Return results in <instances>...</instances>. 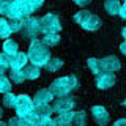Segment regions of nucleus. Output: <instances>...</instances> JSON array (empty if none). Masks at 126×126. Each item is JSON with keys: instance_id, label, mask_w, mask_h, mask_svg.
Listing matches in <instances>:
<instances>
[{"instance_id": "f257e3e1", "label": "nucleus", "mask_w": 126, "mask_h": 126, "mask_svg": "<svg viewBox=\"0 0 126 126\" xmlns=\"http://www.w3.org/2000/svg\"><path fill=\"white\" fill-rule=\"evenodd\" d=\"M29 60L30 63H33V65L36 66H46L47 62L50 60V52H49V47H47L43 41H39V39H32L30 43V47H29Z\"/></svg>"}, {"instance_id": "f03ea898", "label": "nucleus", "mask_w": 126, "mask_h": 126, "mask_svg": "<svg viewBox=\"0 0 126 126\" xmlns=\"http://www.w3.org/2000/svg\"><path fill=\"white\" fill-rule=\"evenodd\" d=\"M79 87V79L77 76H66V77H60L55 79L50 85V92L54 93V96L60 98V96H68L74 88Z\"/></svg>"}, {"instance_id": "7ed1b4c3", "label": "nucleus", "mask_w": 126, "mask_h": 126, "mask_svg": "<svg viewBox=\"0 0 126 126\" xmlns=\"http://www.w3.org/2000/svg\"><path fill=\"white\" fill-rule=\"evenodd\" d=\"M32 13H33V10L27 3V0H11L10 13H8L10 19H25Z\"/></svg>"}, {"instance_id": "20e7f679", "label": "nucleus", "mask_w": 126, "mask_h": 126, "mask_svg": "<svg viewBox=\"0 0 126 126\" xmlns=\"http://www.w3.org/2000/svg\"><path fill=\"white\" fill-rule=\"evenodd\" d=\"M41 19L38 17H32V16H29V17L24 19V25H22V36L24 38H29V39H36L39 36V33H41Z\"/></svg>"}, {"instance_id": "39448f33", "label": "nucleus", "mask_w": 126, "mask_h": 126, "mask_svg": "<svg viewBox=\"0 0 126 126\" xmlns=\"http://www.w3.org/2000/svg\"><path fill=\"white\" fill-rule=\"evenodd\" d=\"M41 30L43 33H58L62 30V22L57 14H46L41 17Z\"/></svg>"}, {"instance_id": "423d86ee", "label": "nucleus", "mask_w": 126, "mask_h": 126, "mask_svg": "<svg viewBox=\"0 0 126 126\" xmlns=\"http://www.w3.org/2000/svg\"><path fill=\"white\" fill-rule=\"evenodd\" d=\"M14 109H16V115L24 117L35 109V101L30 99L27 94H17V101H16Z\"/></svg>"}, {"instance_id": "0eeeda50", "label": "nucleus", "mask_w": 126, "mask_h": 126, "mask_svg": "<svg viewBox=\"0 0 126 126\" xmlns=\"http://www.w3.org/2000/svg\"><path fill=\"white\" fill-rule=\"evenodd\" d=\"M115 85V74L112 71H101L99 74H96V87L101 90L112 88Z\"/></svg>"}, {"instance_id": "6e6552de", "label": "nucleus", "mask_w": 126, "mask_h": 126, "mask_svg": "<svg viewBox=\"0 0 126 126\" xmlns=\"http://www.w3.org/2000/svg\"><path fill=\"white\" fill-rule=\"evenodd\" d=\"M74 104H76V101H74L73 98H69V96H60L58 99L54 101L52 109H54V112L62 113V112H66V110H71V109L74 107Z\"/></svg>"}, {"instance_id": "1a4fd4ad", "label": "nucleus", "mask_w": 126, "mask_h": 126, "mask_svg": "<svg viewBox=\"0 0 126 126\" xmlns=\"http://www.w3.org/2000/svg\"><path fill=\"white\" fill-rule=\"evenodd\" d=\"M92 117H93V120L101 126L107 125L109 120H110L109 112L106 110V107H102V106H93L92 107Z\"/></svg>"}, {"instance_id": "9d476101", "label": "nucleus", "mask_w": 126, "mask_h": 126, "mask_svg": "<svg viewBox=\"0 0 126 126\" xmlns=\"http://www.w3.org/2000/svg\"><path fill=\"white\" fill-rule=\"evenodd\" d=\"M120 68H121V63L115 55H107V57H104L101 60V69L102 71H112V73H115Z\"/></svg>"}, {"instance_id": "9b49d317", "label": "nucleus", "mask_w": 126, "mask_h": 126, "mask_svg": "<svg viewBox=\"0 0 126 126\" xmlns=\"http://www.w3.org/2000/svg\"><path fill=\"white\" fill-rule=\"evenodd\" d=\"M29 60V54H24V52H17L14 57L10 58V66L11 69H24V66L27 65Z\"/></svg>"}, {"instance_id": "f8f14e48", "label": "nucleus", "mask_w": 126, "mask_h": 126, "mask_svg": "<svg viewBox=\"0 0 126 126\" xmlns=\"http://www.w3.org/2000/svg\"><path fill=\"white\" fill-rule=\"evenodd\" d=\"M52 98H54V93L50 92V88H43L39 92H36L33 101H35V104H44V102H50Z\"/></svg>"}, {"instance_id": "ddd939ff", "label": "nucleus", "mask_w": 126, "mask_h": 126, "mask_svg": "<svg viewBox=\"0 0 126 126\" xmlns=\"http://www.w3.org/2000/svg\"><path fill=\"white\" fill-rule=\"evenodd\" d=\"M101 27V19L94 14H90V17L82 24V29L84 30H88V32H96L98 29Z\"/></svg>"}, {"instance_id": "4468645a", "label": "nucleus", "mask_w": 126, "mask_h": 126, "mask_svg": "<svg viewBox=\"0 0 126 126\" xmlns=\"http://www.w3.org/2000/svg\"><path fill=\"white\" fill-rule=\"evenodd\" d=\"M3 52H5L8 57H14V55L19 52V46H17V43H16L14 39L6 38V39H5V43H3Z\"/></svg>"}, {"instance_id": "2eb2a0df", "label": "nucleus", "mask_w": 126, "mask_h": 126, "mask_svg": "<svg viewBox=\"0 0 126 126\" xmlns=\"http://www.w3.org/2000/svg\"><path fill=\"white\" fill-rule=\"evenodd\" d=\"M39 120H41V117L38 115L35 110H32L29 112L27 115L21 117V125H27V126H35V125H39Z\"/></svg>"}, {"instance_id": "dca6fc26", "label": "nucleus", "mask_w": 126, "mask_h": 126, "mask_svg": "<svg viewBox=\"0 0 126 126\" xmlns=\"http://www.w3.org/2000/svg\"><path fill=\"white\" fill-rule=\"evenodd\" d=\"M73 118H74V112L73 110H66V112L58 113V117L55 118V125H71L73 123Z\"/></svg>"}, {"instance_id": "f3484780", "label": "nucleus", "mask_w": 126, "mask_h": 126, "mask_svg": "<svg viewBox=\"0 0 126 126\" xmlns=\"http://www.w3.org/2000/svg\"><path fill=\"white\" fill-rule=\"evenodd\" d=\"M104 8H106V11H107L109 14L115 16V14L120 13L121 3H120V0H106V2H104Z\"/></svg>"}, {"instance_id": "a211bd4d", "label": "nucleus", "mask_w": 126, "mask_h": 126, "mask_svg": "<svg viewBox=\"0 0 126 126\" xmlns=\"http://www.w3.org/2000/svg\"><path fill=\"white\" fill-rule=\"evenodd\" d=\"M47 47H54L60 43V35L58 33H44V36L41 39Z\"/></svg>"}, {"instance_id": "6ab92c4d", "label": "nucleus", "mask_w": 126, "mask_h": 126, "mask_svg": "<svg viewBox=\"0 0 126 126\" xmlns=\"http://www.w3.org/2000/svg\"><path fill=\"white\" fill-rule=\"evenodd\" d=\"M24 73H25V77L27 79H38L39 77V66L33 65V63H30V65H25L24 66Z\"/></svg>"}, {"instance_id": "aec40b11", "label": "nucleus", "mask_w": 126, "mask_h": 126, "mask_svg": "<svg viewBox=\"0 0 126 126\" xmlns=\"http://www.w3.org/2000/svg\"><path fill=\"white\" fill-rule=\"evenodd\" d=\"M35 112L38 113L39 117H49L50 113L54 112V109L49 106V102H44V104H35Z\"/></svg>"}, {"instance_id": "412c9836", "label": "nucleus", "mask_w": 126, "mask_h": 126, "mask_svg": "<svg viewBox=\"0 0 126 126\" xmlns=\"http://www.w3.org/2000/svg\"><path fill=\"white\" fill-rule=\"evenodd\" d=\"M11 33H13V30H11L10 22H8L6 19L2 17V19H0V38L6 39V38L11 36Z\"/></svg>"}, {"instance_id": "4be33fe9", "label": "nucleus", "mask_w": 126, "mask_h": 126, "mask_svg": "<svg viewBox=\"0 0 126 126\" xmlns=\"http://www.w3.org/2000/svg\"><path fill=\"white\" fill-rule=\"evenodd\" d=\"M16 101H17V94L8 92V93H3V106L8 109H13L16 107Z\"/></svg>"}, {"instance_id": "5701e85b", "label": "nucleus", "mask_w": 126, "mask_h": 126, "mask_svg": "<svg viewBox=\"0 0 126 126\" xmlns=\"http://www.w3.org/2000/svg\"><path fill=\"white\" fill-rule=\"evenodd\" d=\"M10 79L14 82V84H22L24 80H25V73H24V69H11L10 73Z\"/></svg>"}, {"instance_id": "b1692460", "label": "nucleus", "mask_w": 126, "mask_h": 126, "mask_svg": "<svg viewBox=\"0 0 126 126\" xmlns=\"http://www.w3.org/2000/svg\"><path fill=\"white\" fill-rule=\"evenodd\" d=\"M62 66H63L62 58H50V60L47 62V65H46V69L50 71V73H55V71H58Z\"/></svg>"}, {"instance_id": "393cba45", "label": "nucleus", "mask_w": 126, "mask_h": 126, "mask_svg": "<svg viewBox=\"0 0 126 126\" xmlns=\"http://www.w3.org/2000/svg\"><path fill=\"white\" fill-rule=\"evenodd\" d=\"M87 65H88V68L93 74H99L102 71L101 69V60H98V58H94V57L88 58V60H87Z\"/></svg>"}, {"instance_id": "a878e982", "label": "nucleus", "mask_w": 126, "mask_h": 126, "mask_svg": "<svg viewBox=\"0 0 126 126\" xmlns=\"http://www.w3.org/2000/svg\"><path fill=\"white\" fill-rule=\"evenodd\" d=\"M8 92H11V79L5 74H0V93Z\"/></svg>"}, {"instance_id": "bb28decb", "label": "nucleus", "mask_w": 126, "mask_h": 126, "mask_svg": "<svg viewBox=\"0 0 126 126\" xmlns=\"http://www.w3.org/2000/svg\"><path fill=\"white\" fill-rule=\"evenodd\" d=\"M73 123L76 126H84L87 123V113L84 110H79V112H74V118H73Z\"/></svg>"}, {"instance_id": "cd10ccee", "label": "nucleus", "mask_w": 126, "mask_h": 126, "mask_svg": "<svg viewBox=\"0 0 126 126\" xmlns=\"http://www.w3.org/2000/svg\"><path fill=\"white\" fill-rule=\"evenodd\" d=\"M10 58L11 57H8L5 52L0 54V74H5V71L8 68H11V66H10Z\"/></svg>"}, {"instance_id": "c85d7f7f", "label": "nucleus", "mask_w": 126, "mask_h": 126, "mask_svg": "<svg viewBox=\"0 0 126 126\" xmlns=\"http://www.w3.org/2000/svg\"><path fill=\"white\" fill-rule=\"evenodd\" d=\"M88 17H90V11L82 10V11H79V13H76V16H74V21H76L79 25H82V24H84Z\"/></svg>"}, {"instance_id": "c756f323", "label": "nucleus", "mask_w": 126, "mask_h": 126, "mask_svg": "<svg viewBox=\"0 0 126 126\" xmlns=\"http://www.w3.org/2000/svg\"><path fill=\"white\" fill-rule=\"evenodd\" d=\"M10 6H11V0H0V14L5 16V17H8Z\"/></svg>"}, {"instance_id": "7c9ffc66", "label": "nucleus", "mask_w": 126, "mask_h": 126, "mask_svg": "<svg viewBox=\"0 0 126 126\" xmlns=\"http://www.w3.org/2000/svg\"><path fill=\"white\" fill-rule=\"evenodd\" d=\"M10 25H11V30L13 32H21L22 25H24V19H11Z\"/></svg>"}, {"instance_id": "2f4dec72", "label": "nucleus", "mask_w": 126, "mask_h": 126, "mask_svg": "<svg viewBox=\"0 0 126 126\" xmlns=\"http://www.w3.org/2000/svg\"><path fill=\"white\" fill-rule=\"evenodd\" d=\"M27 3L32 6V10H33V13L36 10H39V8L43 6V3H44V0H27Z\"/></svg>"}, {"instance_id": "473e14b6", "label": "nucleus", "mask_w": 126, "mask_h": 126, "mask_svg": "<svg viewBox=\"0 0 126 126\" xmlns=\"http://www.w3.org/2000/svg\"><path fill=\"white\" fill-rule=\"evenodd\" d=\"M39 125H55V120H52L50 118V115L49 117H41V120H39Z\"/></svg>"}, {"instance_id": "72a5a7b5", "label": "nucleus", "mask_w": 126, "mask_h": 126, "mask_svg": "<svg viewBox=\"0 0 126 126\" xmlns=\"http://www.w3.org/2000/svg\"><path fill=\"white\" fill-rule=\"evenodd\" d=\"M8 125H10V126H17V125H21V117H13V118H11V120L10 121H8Z\"/></svg>"}, {"instance_id": "f704fd0d", "label": "nucleus", "mask_w": 126, "mask_h": 126, "mask_svg": "<svg viewBox=\"0 0 126 126\" xmlns=\"http://www.w3.org/2000/svg\"><path fill=\"white\" fill-rule=\"evenodd\" d=\"M74 3H77L79 6H87V5H90V2L92 0H73Z\"/></svg>"}, {"instance_id": "c9c22d12", "label": "nucleus", "mask_w": 126, "mask_h": 126, "mask_svg": "<svg viewBox=\"0 0 126 126\" xmlns=\"http://www.w3.org/2000/svg\"><path fill=\"white\" fill-rule=\"evenodd\" d=\"M120 17H123V19H126V2L123 3V5H121V8H120Z\"/></svg>"}, {"instance_id": "e433bc0d", "label": "nucleus", "mask_w": 126, "mask_h": 126, "mask_svg": "<svg viewBox=\"0 0 126 126\" xmlns=\"http://www.w3.org/2000/svg\"><path fill=\"white\" fill-rule=\"evenodd\" d=\"M120 50H121V54H123V55H126V41L120 44Z\"/></svg>"}, {"instance_id": "4c0bfd02", "label": "nucleus", "mask_w": 126, "mask_h": 126, "mask_svg": "<svg viewBox=\"0 0 126 126\" xmlns=\"http://www.w3.org/2000/svg\"><path fill=\"white\" fill-rule=\"evenodd\" d=\"M121 125H126V120H125V118H121V120H117V121H115V126H121Z\"/></svg>"}, {"instance_id": "58836bf2", "label": "nucleus", "mask_w": 126, "mask_h": 126, "mask_svg": "<svg viewBox=\"0 0 126 126\" xmlns=\"http://www.w3.org/2000/svg\"><path fill=\"white\" fill-rule=\"evenodd\" d=\"M121 35H123V38H125V41H126V27H123V30H121Z\"/></svg>"}, {"instance_id": "ea45409f", "label": "nucleus", "mask_w": 126, "mask_h": 126, "mask_svg": "<svg viewBox=\"0 0 126 126\" xmlns=\"http://www.w3.org/2000/svg\"><path fill=\"white\" fill-rule=\"evenodd\" d=\"M2 115H3V112H2V107H0V120H2Z\"/></svg>"}, {"instance_id": "a19ab883", "label": "nucleus", "mask_w": 126, "mask_h": 126, "mask_svg": "<svg viewBox=\"0 0 126 126\" xmlns=\"http://www.w3.org/2000/svg\"><path fill=\"white\" fill-rule=\"evenodd\" d=\"M0 126H3V121L2 120H0Z\"/></svg>"}, {"instance_id": "79ce46f5", "label": "nucleus", "mask_w": 126, "mask_h": 126, "mask_svg": "<svg viewBox=\"0 0 126 126\" xmlns=\"http://www.w3.org/2000/svg\"><path fill=\"white\" fill-rule=\"evenodd\" d=\"M123 104H125V106H126V98H125V101H123Z\"/></svg>"}, {"instance_id": "37998d69", "label": "nucleus", "mask_w": 126, "mask_h": 126, "mask_svg": "<svg viewBox=\"0 0 126 126\" xmlns=\"http://www.w3.org/2000/svg\"><path fill=\"white\" fill-rule=\"evenodd\" d=\"M125 2H126V0H125Z\"/></svg>"}]
</instances>
